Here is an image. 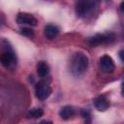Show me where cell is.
I'll list each match as a JSON object with an SVG mask.
<instances>
[{"instance_id":"6da1fadb","label":"cell","mask_w":124,"mask_h":124,"mask_svg":"<svg viewBox=\"0 0 124 124\" xmlns=\"http://www.w3.org/2000/svg\"><path fill=\"white\" fill-rule=\"evenodd\" d=\"M70 72L74 77H80L88 67V57L82 52L75 53L70 60Z\"/></svg>"},{"instance_id":"7a4b0ae2","label":"cell","mask_w":124,"mask_h":124,"mask_svg":"<svg viewBox=\"0 0 124 124\" xmlns=\"http://www.w3.org/2000/svg\"><path fill=\"white\" fill-rule=\"evenodd\" d=\"M99 0H78L76 5L77 14L80 16H85L93 12Z\"/></svg>"},{"instance_id":"3957f363","label":"cell","mask_w":124,"mask_h":124,"mask_svg":"<svg viewBox=\"0 0 124 124\" xmlns=\"http://www.w3.org/2000/svg\"><path fill=\"white\" fill-rule=\"evenodd\" d=\"M0 60H1L2 65L6 68H11L16 64V54H15L12 46L9 45V43H7V46H4Z\"/></svg>"},{"instance_id":"277c9868","label":"cell","mask_w":124,"mask_h":124,"mask_svg":"<svg viewBox=\"0 0 124 124\" xmlns=\"http://www.w3.org/2000/svg\"><path fill=\"white\" fill-rule=\"evenodd\" d=\"M51 94V88L50 86L44 81H39L35 85V95L37 99L40 101H44L47 99Z\"/></svg>"},{"instance_id":"5b68a950","label":"cell","mask_w":124,"mask_h":124,"mask_svg":"<svg viewBox=\"0 0 124 124\" xmlns=\"http://www.w3.org/2000/svg\"><path fill=\"white\" fill-rule=\"evenodd\" d=\"M114 35L113 34H96L95 36L88 39V43L91 46H99L103 44H109L113 42Z\"/></svg>"},{"instance_id":"8992f818","label":"cell","mask_w":124,"mask_h":124,"mask_svg":"<svg viewBox=\"0 0 124 124\" xmlns=\"http://www.w3.org/2000/svg\"><path fill=\"white\" fill-rule=\"evenodd\" d=\"M16 22L18 24H25L30 26H36L38 23L37 19L32 15L27 13H19L16 16Z\"/></svg>"},{"instance_id":"52a82bcc","label":"cell","mask_w":124,"mask_h":124,"mask_svg":"<svg viewBox=\"0 0 124 124\" xmlns=\"http://www.w3.org/2000/svg\"><path fill=\"white\" fill-rule=\"evenodd\" d=\"M100 66H101V69L105 73L110 74V73H112L114 71V63H113V60L108 54H105V55H103L100 58Z\"/></svg>"},{"instance_id":"ba28073f","label":"cell","mask_w":124,"mask_h":124,"mask_svg":"<svg viewBox=\"0 0 124 124\" xmlns=\"http://www.w3.org/2000/svg\"><path fill=\"white\" fill-rule=\"evenodd\" d=\"M93 103H94V107H95L98 110H101V111L106 110V109L109 107L108 101L104 96H99V97L95 98L94 101H93Z\"/></svg>"},{"instance_id":"9c48e42d","label":"cell","mask_w":124,"mask_h":124,"mask_svg":"<svg viewBox=\"0 0 124 124\" xmlns=\"http://www.w3.org/2000/svg\"><path fill=\"white\" fill-rule=\"evenodd\" d=\"M44 32H45V36L47 38V39H53L54 37H56L59 33V29L57 26L53 25V24H47L45 26V29H44Z\"/></svg>"},{"instance_id":"30bf717a","label":"cell","mask_w":124,"mask_h":124,"mask_svg":"<svg viewBox=\"0 0 124 124\" xmlns=\"http://www.w3.org/2000/svg\"><path fill=\"white\" fill-rule=\"evenodd\" d=\"M49 73V67L45 61H40L37 65V74L40 78H45Z\"/></svg>"},{"instance_id":"8fae6325","label":"cell","mask_w":124,"mask_h":124,"mask_svg":"<svg viewBox=\"0 0 124 124\" xmlns=\"http://www.w3.org/2000/svg\"><path fill=\"white\" fill-rule=\"evenodd\" d=\"M74 113H75V110H74V108H73L72 107H70V106H65V107H63V108L60 109V111H59L60 117H61L62 119H65V120L71 118V117L74 115Z\"/></svg>"},{"instance_id":"7c38bea8","label":"cell","mask_w":124,"mask_h":124,"mask_svg":"<svg viewBox=\"0 0 124 124\" xmlns=\"http://www.w3.org/2000/svg\"><path fill=\"white\" fill-rule=\"evenodd\" d=\"M43 114H44L43 108H32V109L28 112L27 117H28V118H33V119H35V118H39V117L43 116Z\"/></svg>"},{"instance_id":"4fadbf2b","label":"cell","mask_w":124,"mask_h":124,"mask_svg":"<svg viewBox=\"0 0 124 124\" xmlns=\"http://www.w3.org/2000/svg\"><path fill=\"white\" fill-rule=\"evenodd\" d=\"M20 32H21L22 35H24V36H26V37H29V38L34 37V32H33V30L30 29V28L24 27V28H22V29L20 30Z\"/></svg>"},{"instance_id":"5bb4252c","label":"cell","mask_w":124,"mask_h":124,"mask_svg":"<svg viewBox=\"0 0 124 124\" xmlns=\"http://www.w3.org/2000/svg\"><path fill=\"white\" fill-rule=\"evenodd\" d=\"M118 56H119L120 60H121L122 62H124V49L119 50V52H118Z\"/></svg>"},{"instance_id":"9a60e30c","label":"cell","mask_w":124,"mask_h":124,"mask_svg":"<svg viewBox=\"0 0 124 124\" xmlns=\"http://www.w3.org/2000/svg\"><path fill=\"white\" fill-rule=\"evenodd\" d=\"M119 8H120V11H121L122 13H124V2H122V3L120 4V7H119Z\"/></svg>"},{"instance_id":"2e32d148","label":"cell","mask_w":124,"mask_h":124,"mask_svg":"<svg viewBox=\"0 0 124 124\" xmlns=\"http://www.w3.org/2000/svg\"><path fill=\"white\" fill-rule=\"evenodd\" d=\"M121 94L122 96H124V82L122 83V86H121Z\"/></svg>"}]
</instances>
